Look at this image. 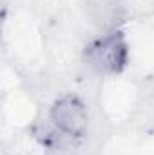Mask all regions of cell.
Returning a JSON list of instances; mask_svg holds the SVG:
<instances>
[{"label": "cell", "instance_id": "cell-1", "mask_svg": "<svg viewBox=\"0 0 154 155\" xmlns=\"http://www.w3.org/2000/svg\"><path fill=\"white\" fill-rule=\"evenodd\" d=\"M89 128L91 114L83 97L73 92H64L47 107L37 137L47 150L64 152L83 143L89 135Z\"/></svg>", "mask_w": 154, "mask_h": 155}, {"label": "cell", "instance_id": "cell-2", "mask_svg": "<svg viewBox=\"0 0 154 155\" xmlns=\"http://www.w3.org/2000/svg\"><path fill=\"white\" fill-rule=\"evenodd\" d=\"M83 63L98 76H118L129 67L131 45L120 27H109L83 47Z\"/></svg>", "mask_w": 154, "mask_h": 155}]
</instances>
